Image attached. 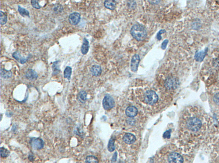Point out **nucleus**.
Instances as JSON below:
<instances>
[{
  "mask_svg": "<svg viewBox=\"0 0 219 163\" xmlns=\"http://www.w3.org/2000/svg\"><path fill=\"white\" fill-rule=\"evenodd\" d=\"M184 119V126L187 136H189L190 143L200 140L209 127V122L204 113L198 108H191Z\"/></svg>",
  "mask_w": 219,
  "mask_h": 163,
  "instance_id": "f257e3e1",
  "label": "nucleus"
},
{
  "mask_svg": "<svg viewBox=\"0 0 219 163\" xmlns=\"http://www.w3.org/2000/svg\"><path fill=\"white\" fill-rule=\"evenodd\" d=\"M131 34L132 37L139 41H143L147 36V32L145 28L140 24H135L131 30Z\"/></svg>",
  "mask_w": 219,
  "mask_h": 163,
  "instance_id": "f03ea898",
  "label": "nucleus"
},
{
  "mask_svg": "<svg viewBox=\"0 0 219 163\" xmlns=\"http://www.w3.org/2000/svg\"><path fill=\"white\" fill-rule=\"evenodd\" d=\"M144 100L145 102L149 105H153L158 101V95L153 90H148L144 94Z\"/></svg>",
  "mask_w": 219,
  "mask_h": 163,
  "instance_id": "7ed1b4c3",
  "label": "nucleus"
},
{
  "mask_svg": "<svg viewBox=\"0 0 219 163\" xmlns=\"http://www.w3.org/2000/svg\"><path fill=\"white\" fill-rule=\"evenodd\" d=\"M102 104L104 109L109 110L114 107L115 102L110 95H106L104 98Z\"/></svg>",
  "mask_w": 219,
  "mask_h": 163,
  "instance_id": "20e7f679",
  "label": "nucleus"
},
{
  "mask_svg": "<svg viewBox=\"0 0 219 163\" xmlns=\"http://www.w3.org/2000/svg\"><path fill=\"white\" fill-rule=\"evenodd\" d=\"M30 144L31 147L36 150H40L44 147V141L40 138H31L30 140Z\"/></svg>",
  "mask_w": 219,
  "mask_h": 163,
  "instance_id": "39448f33",
  "label": "nucleus"
},
{
  "mask_svg": "<svg viewBox=\"0 0 219 163\" xmlns=\"http://www.w3.org/2000/svg\"><path fill=\"white\" fill-rule=\"evenodd\" d=\"M169 163H183L184 159L180 154L173 152L169 155Z\"/></svg>",
  "mask_w": 219,
  "mask_h": 163,
  "instance_id": "423d86ee",
  "label": "nucleus"
},
{
  "mask_svg": "<svg viewBox=\"0 0 219 163\" xmlns=\"http://www.w3.org/2000/svg\"><path fill=\"white\" fill-rule=\"evenodd\" d=\"M81 14L78 12H73L71 13L68 17V21L71 25L76 26L81 21Z\"/></svg>",
  "mask_w": 219,
  "mask_h": 163,
  "instance_id": "0eeeda50",
  "label": "nucleus"
},
{
  "mask_svg": "<svg viewBox=\"0 0 219 163\" xmlns=\"http://www.w3.org/2000/svg\"><path fill=\"white\" fill-rule=\"evenodd\" d=\"M140 60V57L138 55L136 54L133 56L131 59V70L133 72H136L137 71L138 67Z\"/></svg>",
  "mask_w": 219,
  "mask_h": 163,
  "instance_id": "6e6552de",
  "label": "nucleus"
},
{
  "mask_svg": "<svg viewBox=\"0 0 219 163\" xmlns=\"http://www.w3.org/2000/svg\"><path fill=\"white\" fill-rule=\"evenodd\" d=\"M26 77L29 81H34L37 78L38 75L36 71L33 69H29L26 71Z\"/></svg>",
  "mask_w": 219,
  "mask_h": 163,
  "instance_id": "1a4fd4ad",
  "label": "nucleus"
},
{
  "mask_svg": "<svg viewBox=\"0 0 219 163\" xmlns=\"http://www.w3.org/2000/svg\"><path fill=\"white\" fill-rule=\"evenodd\" d=\"M178 84V81L176 78H169L166 81V86L169 89H175L177 87Z\"/></svg>",
  "mask_w": 219,
  "mask_h": 163,
  "instance_id": "9d476101",
  "label": "nucleus"
},
{
  "mask_svg": "<svg viewBox=\"0 0 219 163\" xmlns=\"http://www.w3.org/2000/svg\"><path fill=\"white\" fill-rule=\"evenodd\" d=\"M126 113L128 117H135L137 114L138 110L137 108L134 106H131L127 108Z\"/></svg>",
  "mask_w": 219,
  "mask_h": 163,
  "instance_id": "9b49d317",
  "label": "nucleus"
},
{
  "mask_svg": "<svg viewBox=\"0 0 219 163\" xmlns=\"http://www.w3.org/2000/svg\"><path fill=\"white\" fill-rule=\"evenodd\" d=\"M12 56L13 58H15L17 61H19L20 63L22 64L26 63V62L28 61V57H27V58L22 57L21 55H20V52H18V51L14 52L12 54Z\"/></svg>",
  "mask_w": 219,
  "mask_h": 163,
  "instance_id": "f8f14e48",
  "label": "nucleus"
},
{
  "mask_svg": "<svg viewBox=\"0 0 219 163\" xmlns=\"http://www.w3.org/2000/svg\"><path fill=\"white\" fill-rule=\"evenodd\" d=\"M123 140L126 144H133L136 140V137L134 135L130 133H127L123 137Z\"/></svg>",
  "mask_w": 219,
  "mask_h": 163,
  "instance_id": "ddd939ff",
  "label": "nucleus"
},
{
  "mask_svg": "<svg viewBox=\"0 0 219 163\" xmlns=\"http://www.w3.org/2000/svg\"><path fill=\"white\" fill-rule=\"evenodd\" d=\"M89 42L86 38H84L83 41L82 45L81 48V52L84 55H86L89 50Z\"/></svg>",
  "mask_w": 219,
  "mask_h": 163,
  "instance_id": "4468645a",
  "label": "nucleus"
},
{
  "mask_svg": "<svg viewBox=\"0 0 219 163\" xmlns=\"http://www.w3.org/2000/svg\"><path fill=\"white\" fill-rule=\"evenodd\" d=\"M207 51V49H205L204 51L196 52L195 55V59L198 62H202L205 57Z\"/></svg>",
  "mask_w": 219,
  "mask_h": 163,
  "instance_id": "2eb2a0df",
  "label": "nucleus"
},
{
  "mask_svg": "<svg viewBox=\"0 0 219 163\" xmlns=\"http://www.w3.org/2000/svg\"><path fill=\"white\" fill-rule=\"evenodd\" d=\"M91 72L94 76H99L102 73L101 67L99 65L93 66L91 68Z\"/></svg>",
  "mask_w": 219,
  "mask_h": 163,
  "instance_id": "dca6fc26",
  "label": "nucleus"
},
{
  "mask_svg": "<svg viewBox=\"0 0 219 163\" xmlns=\"http://www.w3.org/2000/svg\"><path fill=\"white\" fill-rule=\"evenodd\" d=\"M60 65H59V61H55L53 63L52 65V71L53 73L52 75H57L60 72Z\"/></svg>",
  "mask_w": 219,
  "mask_h": 163,
  "instance_id": "f3484780",
  "label": "nucleus"
},
{
  "mask_svg": "<svg viewBox=\"0 0 219 163\" xmlns=\"http://www.w3.org/2000/svg\"><path fill=\"white\" fill-rule=\"evenodd\" d=\"M12 72L11 71L1 69V76L3 79H8L12 76Z\"/></svg>",
  "mask_w": 219,
  "mask_h": 163,
  "instance_id": "a211bd4d",
  "label": "nucleus"
},
{
  "mask_svg": "<svg viewBox=\"0 0 219 163\" xmlns=\"http://www.w3.org/2000/svg\"><path fill=\"white\" fill-rule=\"evenodd\" d=\"M87 93L85 91H80L77 95V99L81 103H84L87 100Z\"/></svg>",
  "mask_w": 219,
  "mask_h": 163,
  "instance_id": "6ab92c4d",
  "label": "nucleus"
},
{
  "mask_svg": "<svg viewBox=\"0 0 219 163\" xmlns=\"http://www.w3.org/2000/svg\"><path fill=\"white\" fill-rule=\"evenodd\" d=\"M104 7L111 10H114L116 8V2L115 1H105L104 2Z\"/></svg>",
  "mask_w": 219,
  "mask_h": 163,
  "instance_id": "aec40b11",
  "label": "nucleus"
},
{
  "mask_svg": "<svg viewBox=\"0 0 219 163\" xmlns=\"http://www.w3.org/2000/svg\"><path fill=\"white\" fill-rule=\"evenodd\" d=\"M64 77L65 78H67L68 80H71V75L72 74V68L69 66H66L64 71Z\"/></svg>",
  "mask_w": 219,
  "mask_h": 163,
  "instance_id": "412c9836",
  "label": "nucleus"
},
{
  "mask_svg": "<svg viewBox=\"0 0 219 163\" xmlns=\"http://www.w3.org/2000/svg\"><path fill=\"white\" fill-rule=\"evenodd\" d=\"M18 10L20 14L22 17H30L29 12L28 10H26V8H22V7L19 5Z\"/></svg>",
  "mask_w": 219,
  "mask_h": 163,
  "instance_id": "4be33fe9",
  "label": "nucleus"
},
{
  "mask_svg": "<svg viewBox=\"0 0 219 163\" xmlns=\"http://www.w3.org/2000/svg\"><path fill=\"white\" fill-rule=\"evenodd\" d=\"M86 163H98V158L93 155L87 156L86 158Z\"/></svg>",
  "mask_w": 219,
  "mask_h": 163,
  "instance_id": "5701e85b",
  "label": "nucleus"
},
{
  "mask_svg": "<svg viewBox=\"0 0 219 163\" xmlns=\"http://www.w3.org/2000/svg\"><path fill=\"white\" fill-rule=\"evenodd\" d=\"M10 152L7 148L3 147H1V156L2 157H8L10 154Z\"/></svg>",
  "mask_w": 219,
  "mask_h": 163,
  "instance_id": "b1692460",
  "label": "nucleus"
},
{
  "mask_svg": "<svg viewBox=\"0 0 219 163\" xmlns=\"http://www.w3.org/2000/svg\"><path fill=\"white\" fill-rule=\"evenodd\" d=\"M8 21V17L7 15L3 12L1 11V25H4L7 23Z\"/></svg>",
  "mask_w": 219,
  "mask_h": 163,
  "instance_id": "393cba45",
  "label": "nucleus"
},
{
  "mask_svg": "<svg viewBox=\"0 0 219 163\" xmlns=\"http://www.w3.org/2000/svg\"><path fill=\"white\" fill-rule=\"evenodd\" d=\"M108 149L110 152H112L115 150V146H114V140L113 139L111 138L109 142L108 147Z\"/></svg>",
  "mask_w": 219,
  "mask_h": 163,
  "instance_id": "a878e982",
  "label": "nucleus"
},
{
  "mask_svg": "<svg viewBox=\"0 0 219 163\" xmlns=\"http://www.w3.org/2000/svg\"><path fill=\"white\" fill-rule=\"evenodd\" d=\"M31 5L32 7L36 9H39L42 8L41 6L39 5V3L38 1H36V0H32L31 1Z\"/></svg>",
  "mask_w": 219,
  "mask_h": 163,
  "instance_id": "bb28decb",
  "label": "nucleus"
},
{
  "mask_svg": "<svg viewBox=\"0 0 219 163\" xmlns=\"http://www.w3.org/2000/svg\"><path fill=\"white\" fill-rule=\"evenodd\" d=\"M53 10H54L55 12H61V11H62V10H63V8L62 5L57 4L54 7Z\"/></svg>",
  "mask_w": 219,
  "mask_h": 163,
  "instance_id": "cd10ccee",
  "label": "nucleus"
},
{
  "mask_svg": "<svg viewBox=\"0 0 219 163\" xmlns=\"http://www.w3.org/2000/svg\"><path fill=\"white\" fill-rule=\"evenodd\" d=\"M213 101L215 104L219 105V93L214 95L213 97Z\"/></svg>",
  "mask_w": 219,
  "mask_h": 163,
  "instance_id": "c85d7f7f",
  "label": "nucleus"
},
{
  "mask_svg": "<svg viewBox=\"0 0 219 163\" xmlns=\"http://www.w3.org/2000/svg\"><path fill=\"white\" fill-rule=\"evenodd\" d=\"M165 32H166V30H160V31H159V32H158V33L157 35V39L158 40H161V39H162V37H161V35L164 34V33H165Z\"/></svg>",
  "mask_w": 219,
  "mask_h": 163,
  "instance_id": "c756f323",
  "label": "nucleus"
},
{
  "mask_svg": "<svg viewBox=\"0 0 219 163\" xmlns=\"http://www.w3.org/2000/svg\"><path fill=\"white\" fill-rule=\"evenodd\" d=\"M169 42V40L168 39H165L164 40V41H163V43H162V44H161V48H162L163 50H165V49H166V46H167V44H168Z\"/></svg>",
  "mask_w": 219,
  "mask_h": 163,
  "instance_id": "7c9ffc66",
  "label": "nucleus"
},
{
  "mask_svg": "<svg viewBox=\"0 0 219 163\" xmlns=\"http://www.w3.org/2000/svg\"><path fill=\"white\" fill-rule=\"evenodd\" d=\"M170 135H171V132H170V131L169 130L166 131L164 135H163V137L164 138H169L170 137Z\"/></svg>",
  "mask_w": 219,
  "mask_h": 163,
  "instance_id": "2f4dec72",
  "label": "nucleus"
},
{
  "mask_svg": "<svg viewBox=\"0 0 219 163\" xmlns=\"http://www.w3.org/2000/svg\"><path fill=\"white\" fill-rule=\"evenodd\" d=\"M28 159L30 162H33L34 160V155L32 154H30L28 156Z\"/></svg>",
  "mask_w": 219,
  "mask_h": 163,
  "instance_id": "473e14b6",
  "label": "nucleus"
}]
</instances>
